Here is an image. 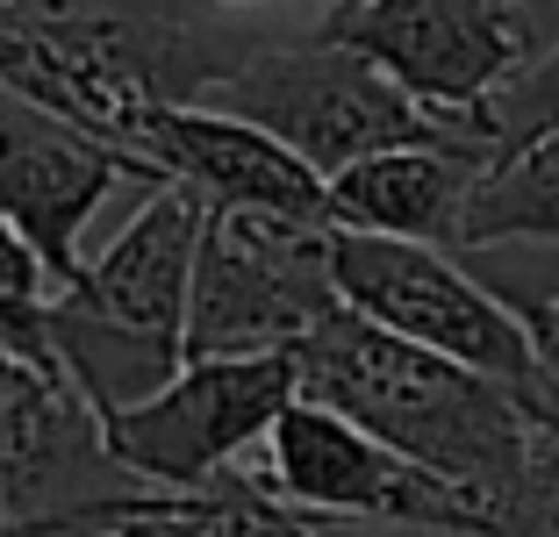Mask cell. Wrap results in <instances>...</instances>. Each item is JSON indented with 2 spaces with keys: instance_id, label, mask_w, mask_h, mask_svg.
Here are the masks:
<instances>
[{
  "instance_id": "6da1fadb",
  "label": "cell",
  "mask_w": 559,
  "mask_h": 537,
  "mask_svg": "<svg viewBox=\"0 0 559 537\" xmlns=\"http://www.w3.org/2000/svg\"><path fill=\"white\" fill-rule=\"evenodd\" d=\"M295 373H301V402L345 416L373 444L466 488L495 516H510L531 473V452L545 438L516 387L474 373V366H452L424 344L388 337L380 323H366L352 309H337L301 344Z\"/></svg>"
},
{
  "instance_id": "7a4b0ae2",
  "label": "cell",
  "mask_w": 559,
  "mask_h": 537,
  "mask_svg": "<svg viewBox=\"0 0 559 537\" xmlns=\"http://www.w3.org/2000/svg\"><path fill=\"white\" fill-rule=\"evenodd\" d=\"M201 108L237 115L251 130H265L280 151H295L316 179H345L352 165L380 158V151L438 144L460 122L416 108L388 72H373L359 50L330 44V36H301V44H251L223 80L209 86Z\"/></svg>"
},
{
  "instance_id": "3957f363",
  "label": "cell",
  "mask_w": 559,
  "mask_h": 537,
  "mask_svg": "<svg viewBox=\"0 0 559 537\" xmlns=\"http://www.w3.org/2000/svg\"><path fill=\"white\" fill-rule=\"evenodd\" d=\"M337 223L301 215H209L194 259V301H187V366L201 358H295L337 301L330 273Z\"/></svg>"
},
{
  "instance_id": "277c9868",
  "label": "cell",
  "mask_w": 559,
  "mask_h": 537,
  "mask_svg": "<svg viewBox=\"0 0 559 537\" xmlns=\"http://www.w3.org/2000/svg\"><path fill=\"white\" fill-rule=\"evenodd\" d=\"M330 273H337V301H345L352 315H366V323H380L388 337L424 344V351L452 358V366H474V373L531 394L538 351H531L524 315H516L474 265L452 259V251L337 229Z\"/></svg>"
},
{
  "instance_id": "5b68a950",
  "label": "cell",
  "mask_w": 559,
  "mask_h": 537,
  "mask_svg": "<svg viewBox=\"0 0 559 537\" xmlns=\"http://www.w3.org/2000/svg\"><path fill=\"white\" fill-rule=\"evenodd\" d=\"M316 36L359 50L416 108L466 122L538 58L524 0H330Z\"/></svg>"
},
{
  "instance_id": "8992f818",
  "label": "cell",
  "mask_w": 559,
  "mask_h": 537,
  "mask_svg": "<svg viewBox=\"0 0 559 537\" xmlns=\"http://www.w3.org/2000/svg\"><path fill=\"white\" fill-rule=\"evenodd\" d=\"M265 488L295 502L316 523H388V530H424V537H510L488 502L438 473L409 466L402 452L373 444L345 416L316 402H295L265 438Z\"/></svg>"
},
{
  "instance_id": "52a82bcc",
  "label": "cell",
  "mask_w": 559,
  "mask_h": 537,
  "mask_svg": "<svg viewBox=\"0 0 559 537\" xmlns=\"http://www.w3.org/2000/svg\"><path fill=\"white\" fill-rule=\"evenodd\" d=\"M295 402H301L295 358H201L158 402L130 408L100 430H108V452L122 458L136 488L201 494L245 466V452H265V438Z\"/></svg>"
},
{
  "instance_id": "ba28073f",
  "label": "cell",
  "mask_w": 559,
  "mask_h": 537,
  "mask_svg": "<svg viewBox=\"0 0 559 537\" xmlns=\"http://www.w3.org/2000/svg\"><path fill=\"white\" fill-rule=\"evenodd\" d=\"M116 187H144L158 194L165 179L136 165L130 151L100 144V136L58 122L50 108L8 94L0 86V215L15 223V237L44 259L58 294L80 287L86 273V229H94L100 201Z\"/></svg>"
},
{
  "instance_id": "9c48e42d",
  "label": "cell",
  "mask_w": 559,
  "mask_h": 537,
  "mask_svg": "<svg viewBox=\"0 0 559 537\" xmlns=\"http://www.w3.org/2000/svg\"><path fill=\"white\" fill-rule=\"evenodd\" d=\"M136 158L165 179V187H187V194L209 201V215H301V223H330V187L295 158L280 151L265 130L237 122V115L215 108H158L136 130Z\"/></svg>"
},
{
  "instance_id": "30bf717a",
  "label": "cell",
  "mask_w": 559,
  "mask_h": 537,
  "mask_svg": "<svg viewBox=\"0 0 559 537\" xmlns=\"http://www.w3.org/2000/svg\"><path fill=\"white\" fill-rule=\"evenodd\" d=\"M201 229H209V201L187 187H158L136 201V215L86 259L80 287L66 294L94 323L136 330V337L187 344V301H194V259Z\"/></svg>"
},
{
  "instance_id": "8fae6325",
  "label": "cell",
  "mask_w": 559,
  "mask_h": 537,
  "mask_svg": "<svg viewBox=\"0 0 559 537\" xmlns=\"http://www.w3.org/2000/svg\"><path fill=\"white\" fill-rule=\"evenodd\" d=\"M495 158L466 130L438 136V144L380 151V158L352 165L345 179H330V223L359 229V237H395V244H430L460 259V229L474 208L480 179Z\"/></svg>"
},
{
  "instance_id": "7c38bea8",
  "label": "cell",
  "mask_w": 559,
  "mask_h": 537,
  "mask_svg": "<svg viewBox=\"0 0 559 537\" xmlns=\"http://www.w3.org/2000/svg\"><path fill=\"white\" fill-rule=\"evenodd\" d=\"M488 251H559V130L480 179L460 229V259H488Z\"/></svg>"
},
{
  "instance_id": "4fadbf2b",
  "label": "cell",
  "mask_w": 559,
  "mask_h": 537,
  "mask_svg": "<svg viewBox=\"0 0 559 537\" xmlns=\"http://www.w3.org/2000/svg\"><path fill=\"white\" fill-rule=\"evenodd\" d=\"M144 537H323V523L280 502L259 466H237L201 494H173V509L151 516Z\"/></svg>"
},
{
  "instance_id": "5bb4252c",
  "label": "cell",
  "mask_w": 559,
  "mask_h": 537,
  "mask_svg": "<svg viewBox=\"0 0 559 537\" xmlns=\"http://www.w3.org/2000/svg\"><path fill=\"white\" fill-rule=\"evenodd\" d=\"M50 301H58V279L15 237V223L0 215V351H15L22 366L58 380V358H50Z\"/></svg>"
},
{
  "instance_id": "9a60e30c",
  "label": "cell",
  "mask_w": 559,
  "mask_h": 537,
  "mask_svg": "<svg viewBox=\"0 0 559 537\" xmlns=\"http://www.w3.org/2000/svg\"><path fill=\"white\" fill-rule=\"evenodd\" d=\"M460 130L474 136V144L488 151L495 165L516 158V151H531L538 136H552V130H559V44H552V50H538V58H531V65L488 100V108L466 115Z\"/></svg>"
},
{
  "instance_id": "2e32d148",
  "label": "cell",
  "mask_w": 559,
  "mask_h": 537,
  "mask_svg": "<svg viewBox=\"0 0 559 537\" xmlns=\"http://www.w3.org/2000/svg\"><path fill=\"white\" fill-rule=\"evenodd\" d=\"M516 315H524L531 330V351H538V373H531V423L545 430V438H559V294H502Z\"/></svg>"
},
{
  "instance_id": "e0dca14e",
  "label": "cell",
  "mask_w": 559,
  "mask_h": 537,
  "mask_svg": "<svg viewBox=\"0 0 559 537\" xmlns=\"http://www.w3.org/2000/svg\"><path fill=\"white\" fill-rule=\"evenodd\" d=\"M510 537H559V438H538L531 452V473L524 488H516L510 516H502Z\"/></svg>"
},
{
  "instance_id": "ac0fdd59",
  "label": "cell",
  "mask_w": 559,
  "mask_h": 537,
  "mask_svg": "<svg viewBox=\"0 0 559 537\" xmlns=\"http://www.w3.org/2000/svg\"><path fill=\"white\" fill-rule=\"evenodd\" d=\"M524 15H531V36H538V50L559 44V0H524Z\"/></svg>"
},
{
  "instance_id": "d6986e66",
  "label": "cell",
  "mask_w": 559,
  "mask_h": 537,
  "mask_svg": "<svg viewBox=\"0 0 559 537\" xmlns=\"http://www.w3.org/2000/svg\"><path fill=\"white\" fill-rule=\"evenodd\" d=\"M215 8H273V0H215ZM323 8H330V0H323Z\"/></svg>"
},
{
  "instance_id": "ffe728a7",
  "label": "cell",
  "mask_w": 559,
  "mask_h": 537,
  "mask_svg": "<svg viewBox=\"0 0 559 537\" xmlns=\"http://www.w3.org/2000/svg\"><path fill=\"white\" fill-rule=\"evenodd\" d=\"M94 537H144V530H94Z\"/></svg>"
}]
</instances>
